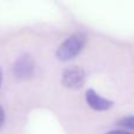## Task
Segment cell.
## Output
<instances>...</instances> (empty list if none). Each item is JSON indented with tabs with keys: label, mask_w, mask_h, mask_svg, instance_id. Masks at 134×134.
<instances>
[{
	"label": "cell",
	"mask_w": 134,
	"mask_h": 134,
	"mask_svg": "<svg viewBox=\"0 0 134 134\" xmlns=\"http://www.w3.org/2000/svg\"><path fill=\"white\" fill-rule=\"evenodd\" d=\"M4 122H5V111H4V108L0 106V127L4 125Z\"/></svg>",
	"instance_id": "obj_6"
},
{
	"label": "cell",
	"mask_w": 134,
	"mask_h": 134,
	"mask_svg": "<svg viewBox=\"0 0 134 134\" xmlns=\"http://www.w3.org/2000/svg\"><path fill=\"white\" fill-rule=\"evenodd\" d=\"M1 81H2V69L0 67V86H1Z\"/></svg>",
	"instance_id": "obj_8"
},
{
	"label": "cell",
	"mask_w": 134,
	"mask_h": 134,
	"mask_svg": "<svg viewBox=\"0 0 134 134\" xmlns=\"http://www.w3.org/2000/svg\"><path fill=\"white\" fill-rule=\"evenodd\" d=\"M13 71L18 78H27L33 72V64L31 61V59H28L27 57L20 58L14 65Z\"/></svg>",
	"instance_id": "obj_4"
},
{
	"label": "cell",
	"mask_w": 134,
	"mask_h": 134,
	"mask_svg": "<svg viewBox=\"0 0 134 134\" xmlns=\"http://www.w3.org/2000/svg\"><path fill=\"white\" fill-rule=\"evenodd\" d=\"M83 45H85V37L82 34L71 35L59 46L58 51H57V57L59 60L67 61L78 55L82 49Z\"/></svg>",
	"instance_id": "obj_1"
},
{
	"label": "cell",
	"mask_w": 134,
	"mask_h": 134,
	"mask_svg": "<svg viewBox=\"0 0 134 134\" xmlns=\"http://www.w3.org/2000/svg\"><path fill=\"white\" fill-rule=\"evenodd\" d=\"M106 134H131L127 132H124V131H111V132L106 133Z\"/></svg>",
	"instance_id": "obj_7"
},
{
	"label": "cell",
	"mask_w": 134,
	"mask_h": 134,
	"mask_svg": "<svg viewBox=\"0 0 134 134\" xmlns=\"http://www.w3.org/2000/svg\"><path fill=\"white\" fill-rule=\"evenodd\" d=\"M85 82V73L81 68L73 67V68L66 69L63 74V83L67 88L76 90L82 87Z\"/></svg>",
	"instance_id": "obj_2"
},
{
	"label": "cell",
	"mask_w": 134,
	"mask_h": 134,
	"mask_svg": "<svg viewBox=\"0 0 134 134\" xmlns=\"http://www.w3.org/2000/svg\"><path fill=\"white\" fill-rule=\"evenodd\" d=\"M86 101L90 105V107H92L95 111H106V109L111 108L112 105H113L112 101L100 97V95L93 90H88L87 92H86Z\"/></svg>",
	"instance_id": "obj_3"
},
{
	"label": "cell",
	"mask_w": 134,
	"mask_h": 134,
	"mask_svg": "<svg viewBox=\"0 0 134 134\" xmlns=\"http://www.w3.org/2000/svg\"><path fill=\"white\" fill-rule=\"evenodd\" d=\"M120 125L128 127L131 130H134V116H128V118H124L120 121Z\"/></svg>",
	"instance_id": "obj_5"
}]
</instances>
